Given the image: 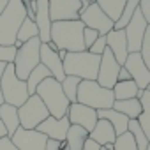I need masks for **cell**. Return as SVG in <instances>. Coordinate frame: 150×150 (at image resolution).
<instances>
[{
    "label": "cell",
    "mask_w": 150,
    "mask_h": 150,
    "mask_svg": "<svg viewBox=\"0 0 150 150\" xmlns=\"http://www.w3.org/2000/svg\"><path fill=\"white\" fill-rule=\"evenodd\" d=\"M18 117H20V127L37 129V125L42 124L50 117V111L44 106V103L39 99V96L34 94L25 101V104L18 108Z\"/></svg>",
    "instance_id": "8"
},
{
    "label": "cell",
    "mask_w": 150,
    "mask_h": 150,
    "mask_svg": "<svg viewBox=\"0 0 150 150\" xmlns=\"http://www.w3.org/2000/svg\"><path fill=\"white\" fill-rule=\"evenodd\" d=\"M115 101H125V99H136L139 96V88L132 80L127 81H117L113 87Z\"/></svg>",
    "instance_id": "25"
},
{
    "label": "cell",
    "mask_w": 150,
    "mask_h": 150,
    "mask_svg": "<svg viewBox=\"0 0 150 150\" xmlns=\"http://www.w3.org/2000/svg\"><path fill=\"white\" fill-rule=\"evenodd\" d=\"M34 37H39L37 25H35L34 20H30V18L27 16V18L23 20V23H21L18 34H16V41L23 44V42H27V41H30V39H34Z\"/></svg>",
    "instance_id": "29"
},
{
    "label": "cell",
    "mask_w": 150,
    "mask_h": 150,
    "mask_svg": "<svg viewBox=\"0 0 150 150\" xmlns=\"http://www.w3.org/2000/svg\"><path fill=\"white\" fill-rule=\"evenodd\" d=\"M139 7V0H127L125 2V6H124V11H122V14H120V18L115 21V30H124L125 27H127V23L131 21V18L134 16V13H136V9Z\"/></svg>",
    "instance_id": "30"
},
{
    "label": "cell",
    "mask_w": 150,
    "mask_h": 150,
    "mask_svg": "<svg viewBox=\"0 0 150 150\" xmlns=\"http://www.w3.org/2000/svg\"><path fill=\"white\" fill-rule=\"evenodd\" d=\"M127 80H131V74H129L127 69L122 65L120 71H118V78H117V81H127Z\"/></svg>",
    "instance_id": "41"
},
{
    "label": "cell",
    "mask_w": 150,
    "mask_h": 150,
    "mask_svg": "<svg viewBox=\"0 0 150 150\" xmlns=\"http://www.w3.org/2000/svg\"><path fill=\"white\" fill-rule=\"evenodd\" d=\"M94 2L106 13L108 18H111L113 21H117L124 11V6L127 0H94Z\"/></svg>",
    "instance_id": "28"
},
{
    "label": "cell",
    "mask_w": 150,
    "mask_h": 150,
    "mask_svg": "<svg viewBox=\"0 0 150 150\" xmlns=\"http://www.w3.org/2000/svg\"><path fill=\"white\" fill-rule=\"evenodd\" d=\"M146 150H150V143H148V148H146Z\"/></svg>",
    "instance_id": "49"
},
{
    "label": "cell",
    "mask_w": 150,
    "mask_h": 150,
    "mask_svg": "<svg viewBox=\"0 0 150 150\" xmlns=\"http://www.w3.org/2000/svg\"><path fill=\"white\" fill-rule=\"evenodd\" d=\"M39 50H41V39H39V37H34V39L23 42L21 48H18L16 58H14L13 65H14L16 76H18L20 80L27 81L28 74L41 64Z\"/></svg>",
    "instance_id": "7"
},
{
    "label": "cell",
    "mask_w": 150,
    "mask_h": 150,
    "mask_svg": "<svg viewBox=\"0 0 150 150\" xmlns=\"http://www.w3.org/2000/svg\"><path fill=\"white\" fill-rule=\"evenodd\" d=\"M97 118H104L111 124V127L115 129V134L120 136L124 132H127V127H129V118L118 111H115L113 108L110 110H99L97 111Z\"/></svg>",
    "instance_id": "21"
},
{
    "label": "cell",
    "mask_w": 150,
    "mask_h": 150,
    "mask_svg": "<svg viewBox=\"0 0 150 150\" xmlns=\"http://www.w3.org/2000/svg\"><path fill=\"white\" fill-rule=\"evenodd\" d=\"M46 150H67V146H65L64 141H53V139H48V143H46Z\"/></svg>",
    "instance_id": "39"
},
{
    "label": "cell",
    "mask_w": 150,
    "mask_h": 150,
    "mask_svg": "<svg viewBox=\"0 0 150 150\" xmlns=\"http://www.w3.org/2000/svg\"><path fill=\"white\" fill-rule=\"evenodd\" d=\"M88 139L96 141L99 146H106V145H115L117 134H115V129L111 127V124L108 120L99 118L96 127L88 132Z\"/></svg>",
    "instance_id": "20"
},
{
    "label": "cell",
    "mask_w": 150,
    "mask_h": 150,
    "mask_svg": "<svg viewBox=\"0 0 150 150\" xmlns=\"http://www.w3.org/2000/svg\"><path fill=\"white\" fill-rule=\"evenodd\" d=\"M27 18V7L21 0H9L0 14V44L14 46L16 34Z\"/></svg>",
    "instance_id": "3"
},
{
    "label": "cell",
    "mask_w": 150,
    "mask_h": 150,
    "mask_svg": "<svg viewBox=\"0 0 150 150\" xmlns=\"http://www.w3.org/2000/svg\"><path fill=\"white\" fill-rule=\"evenodd\" d=\"M4 104V97H2V90H0V106Z\"/></svg>",
    "instance_id": "47"
},
{
    "label": "cell",
    "mask_w": 150,
    "mask_h": 150,
    "mask_svg": "<svg viewBox=\"0 0 150 150\" xmlns=\"http://www.w3.org/2000/svg\"><path fill=\"white\" fill-rule=\"evenodd\" d=\"M30 2H35V0H30Z\"/></svg>",
    "instance_id": "51"
},
{
    "label": "cell",
    "mask_w": 150,
    "mask_h": 150,
    "mask_svg": "<svg viewBox=\"0 0 150 150\" xmlns=\"http://www.w3.org/2000/svg\"><path fill=\"white\" fill-rule=\"evenodd\" d=\"M139 11H141L145 21L150 25V0H139Z\"/></svg>",
    "instance_id": "38"
},
{
    "label": "cell",
    "mask_w": 150,
    "mask_h": 150,
    "mask_svg": "<svg viewBox=\"0 0 150 150\" xmlns=\"http://www.w3.org/2000/svg\"><path fill=\"white\" fill-rule=\"evenodd\" d=\"M148 23L145 21L139 7L136 9L134 16L131 18V21L127 23V27L124 28L125 32V39H127V51L129 53H139L141 50V42H143V35L146 32Z\"/></svg>",
    "instance_id": "10"
},
{
    "label": "cell",
    "mask_w": 150,
    "mask_h": 150,
    "mask_svg": "<svg viewBox=\"0 0 150 150\" xmlns=\"http://www.w3.org/2000/svg\"><path fill=\"white\" fill-rule=\"evenodd\" d=\"M113 110L125 115L129 120H136L141 113V103L139 99H125V101H115L113 103Z\"/></svg>",
    "instance_id": "26"
},
{
    "label": "cell",
    "mask_w": 150,
    "mask_h": 150,
    "mask_svg": "<svg viewBox=\"0 0 150 150\" xmlns=\"http://www.w3.org/2000/svg\"><path fill=\"white\" fill-rule=\"evenodd\" d=\"M0 150H18V148H16V145L11 141V138L6 136V138L0 139Z\"/></svg>",
    "instance_id": "40"
},
{
    "label": "cell",
    "mask_w": 150,
    "mask_h": 150,
    "mask_svg": "<svg viewBox=\"0 0 150 150\" xmlns=\"http://www.w3.org/2000/svg\"><path fill=\"white\" fill-rule=\"evenodd\" d=\"M35 94L39 96V99L44 103V106L50 111V117L55 118H62L67 115L71 103L67 101L62 85L55 80V78H46L35 90Z\"/></svg>",
    "instance_id": "4"
},
{
    "label": "cell",
    "mask_w": 150,
    "mask_h": 150,
    "mask_svg": "<svg viewBox=\"0 0 150 150\" xmlns=\"http://www.w3.org/2000/svg\"><path fill=\"white\" fill-rule=\"evenodd\" d=\"M97 37H99V32H96V30L85 27V30H83V44H85V50H88V48L97 41Z\"/></svg>",
    "instance_id": "37"
},
{
    "label": "cell",
    "mask_w": 150,
    "mask_h": 150,
    "mask_svg": "<svg viewBox=\"0 0 150 150\" xmlns=\"http://www.w3.org/2000/svg\"><path fill=\"white\" fill-rule=\"evenodd\" d=\"M106 46L108 50L113 53V57L117 58V62L120 65H124L129 51H127V39H125V32L124 30H111L110 34H106Z\"/></svg>",
    "instance_id": "19"
},
{
    "label": "cell",
    "mask_w": 150,
    "mask_h": 150,
    "mask_svg": "<svg viewBox=\"0 0 150 150\" xmlns=\"http://www.w3.org/2000/svg\"><path fill=\"white\" fill-rule=\"evenodd\" d=\"M64 64V72L65 76H76L80 80H97L99 72V64L101 57L92 55L90 51H76V53H67L65 58L62 60Z\"/></svg>",
    "instance_id": "2"
},
{
    "label": "cell",
    "mask_w": 150,
    "mask_h": 150,
    "mask_svg": "<svg viewBox=\"0 0 150 150\" xmlns=\"http://www.w3.org/2000/svg\"><path fill=\"white\" fill-rule=\"evenodd\" d=\"M87 2H94V0H87Z\"/></svg>",
    "instance_id": "50"
},
{
    "label": "cell",
    "mask_w": 150,
    "mask_h": 150,
    "mask_svg": "<svg viewBox=\"0 0 150 150\" xmlns=\"http://www.w3.org/2000/svg\"><path fill=\"white\" fill-rule=\"evenodd\" d=\"M35 25L39 30V39L42 44L51 41V18H50V0H35Z\"/></svg>",
    "instance_id": "18"
},
{
    "label": "cell",
    "mask_w": 150,
    "mask_h": 150,
    "mask_svg": "<svg viewBox=\"0 0 150 150\" xmlns=\"http://www.w3.org/2000/svg\"><path fill=\"white\" fill-rule=\"evenodd\" d=\"M81 80L76 78V76H65L64 81L60 83L62 85V90L67 97V101L72 104V103H76V96H78V87H80Z\"/></svg>",
    "instance_id": "31"
},
{
    "label": "cell",
    "mask_w": 150,
    "mask_h": 150,
    "mask_svg": "<svg viewBox=\"0 0 150 150\" xmlns=\"http://www.w3.org/2000/svg\"><path fill=\"white\" fill-rule=\"evenodd\" d=\"M71 127V122L65 117L62 118H55V117H48L42 124L37 125V131L42 132L48 139H53V141H65V136H67V131Z\"/></svg>",
    "instance_id": "16"
},
{
    "label": "cell",
    "mask_w": 150,
    "mask_h": 150,
    "mask_svg": "<svg viewBox=\"0 0 150 150\" xmlns=\"http://www.w3.org/2000/svg\"><path fill=\"white\" fill-rule=\"evenodd\" d=\"M83 30L85 25L76 20V21H53L51 23V41L58 50H64L67 53H76V51H85L83 44Z\"/></svg>",
    "instance_id": "1"
},
{
    "label": "cell",
    "mask_w": 150,
    "mask_h": 150,
    "mask_svg": "<svg viewBox=\"0 0 150 150\" xmlns=\"http://www.w3.org/2000/svg\"><path fill=\"white\" fill-rule=\"evenodd\" d=\"M9 138L18 150H46V143H48V138L37 129L18 127L16 132Z\"/></svg>",
    "instance_id": "12"
},
{
    "label": "cell",
    "mask_w": 150,
    "mask_h": 150,
    "mask_svg": "<svg viewBox=\"0 0 150 150\" xmlns=\"http://www.w3.org/2000/svg\"><path fill=\"white\" fill-rule=\"evenodd\" d=\"M101 150H108V148H104V146H101Z\"/></svg>",
    "instance_id": "48"
},
{
    "label": "cell",
    "mask_w": 150,
    "mask_h": 150,
    "mask_svg": "<svg viewBox=\"0 0 150 150\" xmlns=\"http://www.w3.org/2000/svg\"><path fill=\"white\" fill-rule=\"evenodd\" d=\"M80 21L87 27V28H92L96 32H99V35H106L113 30L115 27V21L111 18L106 16V13L96 4L92 2L88 7H85L81 13H80Z\"/></svg>",
    "instance_id": "9"
},
{
    "label": "cell",
    "mask_w": 150,
    "mask_h": 150,
    "mask_svg": "<svg viewBox=\"0 0 150 150\" xmlns=\"http://www.w3.org/2000/svg\"><path fill=\"white\" fill-rule=\"evenodd\" d=\"M16 46H4L0 44V62H6V64H13L16 58Z\"/></svg>",
    "instance_id": "35"
},
{
    "label": "cell",
    "mask_w": 150,
    "mask_h": 150,
    "mask_svg": "<svg viewBox=\"0 0 150 150\" xmlns=\"http://www.w3.org/2000/svg\"><path fill=\"white\" fill-rule=\"evenodd\" d=\"M127 131L132 134V139H134L138 150H146V148H148V139H146L143 129L139 127L138 120H129V127H127Z\"/></svg>",
    "instance_id": "32"
},
{
    "label": "cell",
    "mask_w": 150,
    "mask_h": 150,
    "mask_svg": "<svg viewBox=\"0 0 150 150\" xmlns=\"http://www.w3.org/2000/svg\"><path fill=\"white\" fill-rule=\"evenodd\" d=\"M120 64L117 62V58L113 57V53L106 48L104 53L101 55V64H99V72H97V83L104 88L113 90L117 78H118V71H120Z\"/></svg>",
    "instance_id": "11"
},
{
    "label": "cell",
    "mask_w": 150,
    "mask_h": 150,
    "mask_svg": "<svg viewBox=\"0 0 150 150\" xmlns=\"http://www.w3.org/2000/svg\"><path fill=\"white\" fill-rule=\"evenodd\" d=\"M0 120H2L4 127L7 129V136H13L16 129L20 127V117H18V108L11 104H2L0 106Z\"/></svg>",
    "instance_id": "23"
},
{
    "label": "cell",
    "mask_w": 150,
    "mask_h": 150,
    "mask_svg": "<svg viewBox=\"0 0 150 150\" xmlns=\"http://www.w3.org/2000/svg\"><path fill=\"white\" fill-rule=\"evenodd\" d=\"M39 57H41V64L51 72V76L58 83H62L64 78H65V72H64V64H62V58L58 57V51L53 50L50 44H42L41 42Z\"/></svg>",
    "instance_id": "17"
},
{
    "label": "cell",
    "mask_w": 150,
    "mask_h": 150,
    "mask_svg": "<svg viewBox=\"0 0 150 150\" xmlns=\"http://www.w3.org/2000/svg\"><path fill=\"white\" fill-rule=\"evenodd\" d=\"M124 67L127 69V72L131 74V80L138 85L139 90H145L150 85V71L143 64L139 53H129L124 62Z\"/></svg>",
    "instance_id": "14"
},
{
    "label": "cell",
    "mask_w": 150,
    "mask_h": 150,
    "mask_svg": "<svg viewBox=\"0 0 150 150\" xmlns=\"http://www.w3.org/2000/svg\"><path fill=\"white\" fill-rule=\"evenodd\" d=\"M83 150H101V146H99L96 141H92V139H87V141H85V146H83Z\"/></svg>",
    "instance_id": "42"
},
{
    "label": "cell",
    "mask_w": 150,
    "mask_h": 150,
    "mask_svg": "<svg viewBox=\"0 0 150 150\" xmlns=\"http://www.w3.org/2000/svg\"><path fill=\"white\" fill-rule=\"evenodd\" d=\"M108 46H106V35H99L97 37V41L87 50V51H90L92 55H97V57H101L103 53H104V50H106Z\"/></svg>",
    "instance_id": "36"
},
{
    "label": "cell",
    "mask_w": 150,
    "mask_h": 150,
    "mask_svg": "<svg viewBox=\"0 0 150 150\" xmlns=\"http://www.w3.org/2000/svg\"><path fill=\"white\" fill-rule=\"evenodd\" d=\"M65 55H67V51H64V50H58V57H60L62 60L65 58Z\"/></svg>",
    "instance_id": "46"
},
{
    "label": "cell",
    "mask_w": 150,
    "mask_h": 150,
    "mask_svg": "<svg viewBox=\"0 0 150 150\" xmlns=\"http://www.w3.org/2000/svg\"><path fill=\"white\" fill-rule=\"evenodd\" d=\"M81 13V0H50L51 21H76Z\"/></svg>",
    "instance_id": "13"
},
{
    "label": "cell",
    "mask_w": 150,
    "mask_h": 150,
    "mask_svg": "<svg viewBox=\"0 0 150 150\" xmlns=\"http://www.w3.org/2000/svg\"><path fill=\"white\" fill-rule=\"evenodd\" d=\"M113 150H138L134 139H132V134L127 131L120 136H117V141L113 145Z\"/></svg>",
    "instance_id": "33"
},
{
    "label": "cell",
    "mask_w": 150,
    "mask_h": 150,
    "mask_svg": "<svg viewBox=\"0 0 150 150\" xmlns=\"http://www.w3.org/2000/svg\"><path fill=\"white\" fill-rule=\"evenodd\" d=\"M7 2H9V0H0V14H2V11L6 9V6H7Z\"/></svg>",
    "instance_id": "45"
},
{
    "label": "cell",
    "mask_w": 150,
    "mask_h": 150,
    "mask_svg": "<svg viewBox=\"0 0 150 150\" xmlns=\"http://www.w3.org/2000/svg\"><path fill=\"white\" fill-rule=\"evenodd\" d=\"M6 136H7V129L4 127L2 120H0V139H2V138H6Z\"/></svg>",
    "instance_id": "43"
},
{
    "label": "cell",
    "mask_w": 150,
    "mask_h": 150,
    "mask_svg": "<svg viewBox=\"0 0 150 150\" xmlns=\"http://www.w3.org/2000/svg\"><path fill=\"white\" fill-rule=\"evenodd\" d=\"M6 67H7V64H6V62H0V80H2L4 72H6Z\"/></svg>",
    "instance_id": "44"
},
{
    "label": "cell",
    "mask_w": 150,
    "mask_h": 150,
    "mask_svg": "<svg viewBox=\"0 0 150 150\" xmlns=\"http://www.w3.org/2000/svg\"><path fill=\"white\" fill-rule=\"evenodd\" d=\"M76 103H80L83 106H88V108H92L96 111L110 110V108H113L115 96H113V90L101 87L97 81L81 80V83L78 87Z\"/></svg>",
    "instance_id": "5"
},
{
    "label": "cell",
    "mask_w": 150,
    "mask_h": 150,
    "mask_svg": "<svg viewBox=\"0 0 150 150\" xmlns=\"http://www.w3.org/2000/svg\"><path fill=\"white\" fill-rule=\"evenodd\" d=\"M138 99L141 103V113L136 120H138L139 127L143 129V132H145V136L150 143V92L148 90H139Z\"/></svg>",
    "instance_id": "22"
},
{
    "label": "cell",
    "mask_w": 150,
    "mask_h": 150,
    "mask_svg": "<svg viewBox=\"0 0 150 150\" xmlns=\"http://www.w3.org/2000/svg\"><path fill=\"white\" fill-rule=\"evenodd\" d=\"M87 139H88V131H85L80 125H71L64 143H65L67 150H83Z\"/></svg>",
    "instance_id": "24"
},
{
    "label": "cell",
    "mask_w": 150,
    "mask_h": 150,
    "mask_svg": "<svg viewBox=\"0 0 150 150\" xmlns=\"http://www.w3.org/2000/svg\"><path fill=\"white\" fill-rule=\"evenodd\" d=\"M139 55H141L143 64H145V65L148 67V71H150V25L146 27V32H145V35H143V42H141Z\"/></svg>",
    "instance_id": "34"
},
{
    "label": "cell",
    "mask_w": 150,
    "mask_h": 150,
    "mask_svg": "<svg viewBox=\"0 0 150 150\" xmlns=\"http://www.w3.org/2000/svg\"><path fill=\"white\" fill-rule=\"evenodd\" d=\"M46 78H53V76H51V72H50L42 64H39V65L28 74V78H27V90H28V96H34L35 90H37V87H39Z\"/></svg>",
    "instance_id": "27"
},
{
    "label": "cell",
    "mask_w": 150,
    "mask_h": 150,
    "mask_svg": "<svg viewBox=\"0 0 150 150\" xmlns=\"http://www.w3.org/2000/svg\"><path fill=\"white\" fill-rule=\"evenodd\" d=\"M67 118L71 122V125H80L83 127L85 131H92L97 124V111L88 108V106H83L80 103H72L69 106V111H67Z\"/></svg>",
    "instance_id": "15"
},
{
    "label": "cell",
    "mask_w": 150,
    "mask_h": 150,
    "mask_svg": "<svg viewBox=\"0 0 150 150\" xmlns=\"http://www.w3.org/2000/svg\"><path fill=\"white\" fill-rule=\"evenodd\" d=\"M0 90H2L4 103L16 106V108L25 104V101L30 97L28 90H27V81H23L16 76L13 64H7V67H6V72H4L2 80H0Z\"/></svg>",
    "instance_id": "6"
}]
</instances>
